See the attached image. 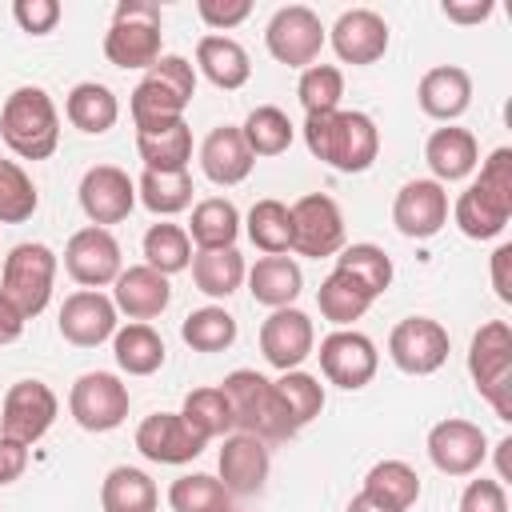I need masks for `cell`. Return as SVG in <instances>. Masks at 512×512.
Listing matches in <instances>:
<instances>
[{"label":"cell","instance_id":"6da1fadb","mask_svg":"<svg viewBox=\"0 0 512 512\" xmlns=\"http://www.w3.org/2000/svg\"><path fill=\"white\" fill-rule=\"evenodd\" d=\"M304 144L320 164L336 172H368L380 156V128L368 112L336 108L304 120Z\"/></svg>","mask_w":512,"mask_h":512},{"label":"cell","instance_id":"7a4b0ae2","mask_svg":"<svg viewBox=\"0 0 512 512\" xmlns=\"http://www.w3.org/2000/svg\"><path fill=\"white\" fill-rule=\"evenodd\" d=\"M508 216H512V148H496L480 164V176L456 196L452 224L468 240H492L508 228Z\"/></svg>","mask_w":512,"mask_h":512},{"label":"cell","instance_id":"3957f363","mask_svg":"<svg viewBox=\"0 0 512 512\" xmlns=\"http://www.w3.org/2000/svg\"><path fill=\"white\" fill-rule=\"evenodd\" d=\"M0 140L20 160H48L60 144V112L40 84H20L0 108Z\"/></svg>","mask_w":512,"mask_h":512},{"label":"cell","instance_id":"277c9868","mask_svg":"<svg viewBox=\"0 0 512 512\" xmlns=\"http://www.w3.org/2000/svg\"><path fill=\"white\" fill-rule=\"evenodd\" d=\"M196 96V68L184 56H160L144 80L132 88L128 112L136 128H156L168 120H184V108Z\"/></svg>","mask_w":512,"mask_h":512},{"label":"cell","instance_id":"5b68a950","mask_svg":"<svg viewBox=\"0 0 512 512\" xmlns=\"http://www.w3.org/2000/svg\"><path fill=\"white\" fill-rule=\"evenodd\" d=\"M220 392H224V400H228V408H232V428H236V432H248V436H256V440H264V444H272V440H292V436H296V428L288 424V416H284V408H280V400H276L272 380L260 376L256 368H236V372H228L224 384H220Z\"/></svg>","mask_w":512,"mask_h":512},{"label":"cell","instance_id":"8992f818","mask_svg":"<svg viewBox=\"0 0 512 512\" xmlns=\"http://www.w3.org/2000/svg\"><path fill=\"white\" fill-rule=\"evenodd\" d=\"M164 12L152 0H120L104 32V56L116 68H152L164 52Z\"/></svg>","mask_w":512,"mask_h":512},{"label":"cell","instance_id":"52a82bcc","mask_svg":"<svg viewBox=\"0 0 512 512\" xmlns=\"http://www.w3.org/2000/svg\"><path fill=\"white\" fill-rule=\"evenodd\" d=\"M468 376L476 392L492 404V412L508 424L512 420V328L504 320H488L472 332Z\"/></svg>","mask_w":512,"mask_h":512},{"label":"cell","instance_id":"ba28073f","mask_svg":"<svg viewBox=\"0 0 512 512\" xmlns=\"http://www.w3.org/2000/svg\"><path fill=\"white\" fill-rule=\"evenodd\" d=\"M52 284H56V252L40 240H24L4 256L0 268V296L24 316H40L52 300Z\"/></svg>","mask_w":512,"mask_h":512},{"label":"cell","instance_id":"9c48e42d","mask_svg":"<svg viewBox=\"0 0 512 512\" xmlns=\"http://www.w3.org/2000/svg\"><path fill=\"white\" fill-rule=\"evenodd\" d=\"M328 40V28L320 24V16L308 4H284L272 12L268 28H264V44L272 52V60L288 64V68H308L320 60V48Z\"/></svg>","mask_w":512,"mask_h":512},{"label":"cell","instance_id":"30bf717a","mask_svg":"<svg viewBox=\"0 0 512 512\" xmlns=\"http://www.w3.org/2000/svg\"><path fill=\"white\" fill-rule=\"evenodd\" d=\"M128 384L116 372H84L68 392V412L84 432H112L128 420Z\"/></svg>","mask_w":512,"mask_h":512},{"label":"cell","instance_id":"8fae6325","mask_svg":"<svg viewBox=\"0 0 512 512\" xmlns=\"http://www.w3.org/2000/svg\"><path fill=\"white\" fill-rule=\"evenodd\" d=\"M288 216H292V252L296 256L324 260L344 248V212L332 196L308 192L288 208Z\"/></svg>","mask_w":512,"mask_h":512},{"label":"cell","instance_id":"7c38bea8","mask_svg":"<svg viewBox=\"0 0 512 512\" xmlns=\"http://www.w3.org/2000/svg\"><path fill=\"white\" fill-rule=\"evenodd\" d=\"M448 328L432 316H404L392 332H388V356L400 372L408 376H432L444 368L448 360Z\"/></svg>","mask_w":512,"mask_h":512},{"label":"cell","instance_id":"4fadbf2b","mask_svg":"<svg viewBox=\"0 0 512 512\" xmlns=\"http://www.w3.org/2000/svg\"><path fill=\"white\" fill-rule=\"evenodd\" d=\"M320 372L328 384L344 388V392H360L364 384H372L376 368H380V352L376 344L356 332V328H336L320 340Z\"/></svg>","mask_w":512,"mask_h":512},{"label":"cell","instance_id":"5bb4252c","mask_svg":"<svg viewBox=\"0 0 512 512\" xmlns=\"http://www.w3.org/2000/svg\"><path fill=\"white\" fill-rule=\"evenodd\" d=\"M60 416V400L44 380H16L0 404V436L36 444Z\"/></svg>","mask_w":512,"mask_h":512},{"label":"cell","instance_id":"9a60e30c","mask_svg":"<svg viewBox=\"0 0 512 512\" xmlns=\"http://www.w3.org/2000/svg\"><path fill=\"white\" fill-rule=\"evenodd\" d=\"M488 456V436L464 416H448L428 428V460L444 476H472Z\"/></svg>","mask_w":512,"mask_h":512},{"label":"cell","instance_id":"2e32d148","mask_svg":"<svg viewBox=\"0 0 512 512\" xmlns=\"http://www.w3.org/2000/svg\"><path fill=\"white\" fill-rule=\"evenodd\" d=\"M76 196H80L84 216L96 228H108V224L128 220V212L136 208V180L124 168H116V164H92L80 176Z\"/></svg>","mask_w":512,"mask_h":512},{"label":"cell","instance_id":"e0dca14e","mask_svg":"<svg viewBox=\"0 0 512 512\" xmlns=\"http://www.w3.org/2000/svg\"><path fill=\"white\" fill-rule=\"evenodd\" d=\"M64 268H68V276H72L76 284H84V288H104V284H112V280L124 272L116 236H112L108 228H96V224L72 232L68 244H64Z\"/></svg>","mask_w":512,"mask_h":512},{"label":"cell","instance_id":"ac0fdd59","mask_svg":"<svg viewBox=\"0 0 512 512\" xmlns=\"http://www.w3.org/2000/svg\"><path fill=\"white\" fill-rule=\"evenodd\" d=\"M116 316H120V312H116L112 296H104L100 288H80V292L64 296L56 328H60V336H64L68 344H76V348H96V344H104V340L116 336Z\"/></svg>","mask_w":512,"mask_h":512},{"label":"cell","instance_id":"d6986e66","mask_svg":"<svg viewBox=\"0 0 512 512\" xmlns=\"http://www.w3.org/2000/svg\"><path fill=\"white\" fill-rule=\"evenodd\" d=\"M316 348V328L308 312L300 308H272V316L260 324V352L276 372L300 368Z\"/></svg>","mask_w":512,"mask_h":512},{"label":"cell","instance_id":"ffe728a7","mask_svg":"<svg viewBox=\"0 0 512 512\" xmlns=\"http://www.w3.org/2000/svg\"><path fill=\"white\" fill-rule=\"evenodd\" d=\"M204 444L208 440L196 436L180 412H152L136 424V448L152 464H192Z\"/></svg>","mask_w":512,"mask_h":512},{"label":"cell","instance_id":"44dd1931","mask_svg":"<svg viewBox=\"0 0 512 512\" xmlns=\"http://www.w3.org/2000/svg\"><path fill=\"white\" fill-rule=\"evenodd\" d=\"M392 224L408 240H432L448 224V192L436 180H408L392 200Z\"/></svg>","mask_w":512,"mask_h":512},{"label":"cell","instance_id":"7402d4cb","mask_svg":"<svg viewBox=\"0 0 512 512\" xmlns=\"http://www.w3.org/2000/svg\"><path fill=\"white\" fill-rule=\"evenodd\" d=\"M328 40H332V52L344 64L364 68V64H376L388 52V20L372 8H348L328 28Z\"/></svg>","mask_w":512,"mask_h":512},{"label":"cell","instance_id":"603a6c76","mask_svg":"<svg viewBox=\"0 0 512 512\" xmlns=\"http://www.w3.org/2000/svg\"><path fill=\"white\" fill-rule=\"evenodd\" d=\"M216 468H220V484L228 488V496H252V492L264 488L268 468H272V456H268V444L264 440H256L248 432H232L220 444Z\"/></svg>","mask_w":512,"mask_h":512},{"label":"cell","instance_id":"cb8c5ba5","mask_svg":"<svg viewBox=\"0 0 512 512\" xmlns=\"http://www.w3.org/2000/svg\"><path fill=\"white\" fill-rule=\"evenodd\" d=\"M168 300H172L168 276H160V272L148 268V264H132V268H124V272L112 280V304H116V312H124L128 320L148 324V320H156V316L168 308Z\"/></svg>","mask_w":512,"mask_h":512},{"label":"cell","instance_id":"d4e9b609","mask_svg":"<svg viewBox=\"0 0 512 512\" xmlns=\"http://www.w3.org/2000/svg\"><path fill=\"white\" fill-rule=\"evenodd\" d=\"M416 104H420L424 116L452 124V120L464 116L468 104H472V76H468L460 64H436V68H428V72L420 76V84H416Z\"/></svg>","mask_w":512,"mask_h":512},{"label":"cell","instance_id":"484cf974","mask_svg":"<svg viewBox=\"0 0 512 512\" xmlns=\"http://www.w3.org/2000/svg\"><path fill=\"white\" fill-rule=\"evenodd\" d=\"M252 164H256V156L248 152V144H244L236 124H216L200 144V168L220 188H232V184L248 180Z\"/></svg>","mask_w":512,"mask_h":512},{"label":"cell","instance_id":"4316f807","mask_svg":"<svg viewBox=\"0 0 512 512\" xmlns=\"http://www.w3.org/2000/svg\"><path fill=\"white\" fill-rule=\"evenodd\" d=\"M424 160L432 168V180L436 184H456V180H468L480 164V144L468 128H436L424 144Z\"/></svg>","mask_w":512,"mask_h":512},{"label":"cell","instance_id":"83f0119b","mask_svg":"<svg viewBox=\"0 0 512 512\" xmlns=\"http://www.w3.org/2000/svg\"><path fill=\"white\" fill-rule=\"evenodd\" d=\"M196 68L204 72L208 84H216L224 92L244 88L252 76V60H248L244 44L232 36H220V32H208L196 40Z\"/></svg>","mask_w":512,"mask_h":512},{"label":"cell","instance_id":"f1b7e54d","mask_svg":"<svg viewBox=\"0 0 512 512\" xmlns=\"http://www.w3.org/2000/svg\"><path fill=\"white\" fill-rule=\"evenodd\" d=\"M136 152L148 172H180L192 160V128L184 120L136 128Z\"/></svg>","mask_w":512,"mask_h":512},{"label":"cell","instance_id":"f546056e","mask_svg":"<svg viewBox=\"0 0 512 512\" xmlns=\"http://www.w3.org/2000/svg\"><path fill=\"white\" fill-rule=\"evenodd\" d=\"M244 280H248L252 300L264 308H292V300L304 288V272L292 256H260Z\"/></svg>","mask_w":512,"mask_h":512},{"label":"cell","instance_id":"4dcf8cb0","mask_svg":"<svg viewBox=\"0 0 512 512\" xmlns=\"http://www.w3.org/2000/svg\"><path fill=\"white\" fill-rule=\"evenodd\" d=\"M64 116L72 128H80L84 136H104L116 120H120V100L108 84H96V80H84L68 92L64 100Z\"/></svg>","mask_w":512,"mask_h":512},{"label":"cell","instance_id":"1f68e13d","mask_svg":"<svg viewBox=\"0 0 512 512\" xmlns=\"http://www.w3.org/2000/svg\"><path fill=\"white\" fill-rule=\"evenodd\" d=\"M188 268H192V284L212 300H228L248 276V264L236 248H196Z\"/></svg>","mask_w":512,"mask_h":512},{"label":"cell","instance_id":"d6a6232c","mask_svg":"<svg viewBox=\"0 0 512 512\" xmlns=\"http://www.w3.org/2000/svg\"><path fill=\"white\" fill-rule=\"evenodd\" d=\"M100 508L104 512H156L160 508L156 480L144 468L116 464L100 484Z\"/></svg>","mask_w":512,"mask_h":512},{"label":"cell","instance_id":"836d02e7","mask_svg":"<svg viewBox=\"0 0 512 512\" xmlns=\"http://www.w3.org/2000/svg\"><path fill=\"white\" fill-rule=\"evenodd\" d=\"M112 356H116L120 372H128V376H152V372H160L168 352H164V336L152 324L128 320L112 336Z\"/></svg>","mask_w":512,"mask_h":512},{"label":"cell","instance_id":"e575fe53","mask_svg":"<svg viewBox=\"0 0 512 512\" xmlns=\"http://www.w3.org/2000/svg\"><path fill=\"white\" fill-rule=\"evenodd\" d=\"M368 500L392 508V512H408L416 500H420V476L412 464L404 460H376L368 472H364V488H360Z\"/></svg>","mask_w":512,"mask_h":512},{"label":"cell","instance_id":"d590c367","mask_svg":"<svg viewBox=\"0 0 512 512\" xmlns=\"http://www.w3.org/2000/svg\"><path fill=\"white\" fill-rule=\"evenodd\" d=\"M184 232H188V240L196 248H236L240 212L224 196H204V200L192 204V220H188Z\"/></svg>","mask_w":512,"mask_h":512},{"label":"cell","instance_id":"8d00e7d4","mask_svg":"<svg viewBox=\"0 0 512 512\" xmlns=\"http://www.w3.org/2000/svg\"><path fill=\"white\" fill-rule=\"evenodd\" d=\"M372 292L360 284V280H352L348 272H340V268H332L324 280H320V288H316V304H320V316L328 320V324H336V328H348L352 320H360L368 308H372Z\"/></svg>","mask_w":512,"mask_h":512},{"label":"cell","instance_id":"74e56055","mask_svg":"<svg viewBox=\"0 0 512 512\" xmlns=\"http://www.w3.org/2000/svg\"><path fill=\"white\" fill-rule=\"evenodd\" d=\"M192 172L180 168V172H140L136 180V200L156 212V216H176L184 208H192Z\"/></svg>","mask_w":512,"mask_h":512},{"label":"cell","instance_id":"f35d334b","mask_svg":"<svg viewBox=\"0 0 512 512\" xmlns=\"http://www.w3.org/2000/svg\"><path fill=\"white\" fill-rule=\"evenodd\" d=\"M240 136H244V144H248L252 156H280V152H288L296 128H292V120H288L284 108H276V104H256V108L244 116Z\"/></svg>","mask_w":512,"mask_h":512},{"label":"cell","instance_id":"ab89813d","mask_svg":"<svg viewBox=\"0 0 512 512\" xmlns=\"http://www.w3.org/2000/svg\"><path fill=\"white\" fill-rule=\"evenodd\" d=\"M244 232L248 240L264 252V256H284L292 252V216H288V204L264 196L248 208V220H244Z\"/></svg>","mask_w":512,"mask_h":512},{"label":"cell","instance_id":"60d3db41","mask_svg":"<svg viewBox=\"0 0 512 512\" xmlns=\"http://www.w3.org/2000/svg\"><path fill=\"white\" fill-rule=\"evenodd\" d=\"M272 388H276V400H280V408H284V416L296 432L308 428L324 412V384L316 376L300 372V368L280 372V380H272Z\"/></svg>","mask_w":512,"mask_h":512},{"label":"cell","instance_id":"b9f144b4","mask_svg":"<svg viewBox=\"0 0 512 512\" xmlns=\"http://www.w3.org/2000/svg\"><path fill=\"white\" fill-rule=\"evenodd\" d=\"M180 340L192 352H224V348L236 344V316L228 308H220V304H204V308L184 316Z\"/></svg>","mask_w":512,"mask_h":512},{"label":"cell","instance_id":"7bdbcfd3","mask_svg":"<svg viewBox=\"0 0 512 512\" xmlns=\"http://www.w3.org/2000/svg\"><path fill=\"white\" fill-rule=\"evenodd\" d=\"M336 268L348 272L352 280H360L372 296H384V292L392 288V256H388L380 244H368V240L344 244V248L336 252Z\"/></svg>","mask_w":512,"mask_h":512},{"label":"cell","instance_id":"ee69618b","mask_svg":"<svg viewBox=\"0 0 512 512\" xmlns=\"http://www.w3.org/2000/svg\"><path fill=\"white\" fill-rule=\"evenodd\" d=\"M144 264L156 268L160 276H176L192 264V240L180 224H152L144 232Z\"/></svg>","mask_w":512,"mask_h":512},{"label":"cell","instance_id":"f6af8a7d","mask_svg":"<svg viewBox=\"0 0 512 512\" xmlns=\"http://www.w3.org/2000/svg\"><path fill=\"white\" fill-rule=\"evenodd\" d=\"M168 508L172 512H228L232 508V496L228 488L208 476V472H188V476H176L172 488H168Z\"/></svg>","mask_w":512,"mask_h":512},{"label":"cell","instance_id":"bcb514c9","mask_svg":"<svg viewBox=\"0 0 512 512\" xmlns=\"http://www.w3.org/2000/svg\"><path fill=\"white\" fill-rule=\"evenodd\" d=\"M180 416H184L188 428H192L196 436H204V440H216V436H228V432H232V408H228L220 384H216V388H192V392L184 396Z\"/></svg>","mask_w":512,"mask_h":512},{"label":"cell","instance_id":"7dc6e473","mask_svg":"<svg viewBox=\"0 0 512 512\" xmlns=\"http://www.w3.org/2000/svg\"><path fill=\"white\" fill-rule=\"evenodd\" d=\"M40 208L32 176L16 160H0V224H24Z\"/></svg>","mask_w":512,"mask_h":512},{"label":"cell","instance_id":"c3c4849f","mask_svg":"<svg viewBox=\"0 0 512 512\" xmlns=\"http://www.w3.org/2000/svg\"><path fill=\"white\" fill-rule=\"evenodd\" d=\"M296 96L304 104L308 116H320V112H336L340 108V96H344V72L336 64H308L296 80Z\"/></svg>","mask_w":512,"mask_h":512},{"label":"cell","instance_id":"681fc988","mask_svg":"<svg viewBox=\"0 0 512 512\" xmlns=\"http://www.w3.org/2000/svg\"><path fill=\"white\" fill-rule=\"evenodd\" d=\"M460 512H508V492L500 480H468L460 492Z\"/></svg>","mask_w":512,"mask_h":512},{"label":"cell","instance_id":"f907efd6","mask_svg":"<svg viewBox=\"0 0 512 512\" xmlns=\"http://www.w3.org/2000/svg\"><path fill=\"white\" fill-rule=\"evenodd\" d=\"M12 16L28 36H48L60 24V4L56 0H16Z\"/></svg>","mask_w":512,"mask_h":512},{"label":"cell","instance_id":"816d5d0a","mask_svg":"<svg viewBox=\"0 0 512 512\" xmlns=\"http://www.w3.org/2000/svg\"><path fill=\"white\" fill-rule=\"evenodd\" d=\"M196 12L212 32L224 36L228 28H236L252 16V0H196Z\"/></svg>","mask_w":512,"mask_h":512},{"label":"cell","instance_id":"f5cc1de1","mask_svg":"<svg viewBox=\"0 0 512 512\" xmlns=\"http://www.w3.org/2000/svg\"><path fill=\"white\" fill-rule=\"evenodd\" d=\"M24 468H28V444L0 436V488L16 484L24 476Z\"/></svg>","mask_w":512,"mask_h":512},{"label":"cell","instance_id":"db71d44e","mask_svg":"<svg viewBox=\"0 0 512 512\" xmlns=\"http://www.w3.org/2000/svg\"><path fill=\"white\" fill-rule=\"evenodd\" d=\"M440 12H444L452 24H480V20H488V16L496 12V4H492V0H444Z\"/></svg>","mask_w":512,"mask_h":512},{"label":"cell","instance_id":"11a10c76","mask_svg":"<svg viewBox=\"0 0 512 512\" xmlns=\"http://www.w3.org/2000/svg\"><path fill=\"white\" fill-rule=\"evenodd\" d=\"M508 264H512V244H500L492 252V288L504 304H512V280H508Z\"/></svg>","mask_w":512,"mask_h":512},{"label":"cell","instance_id":"9f6ffc18","mask_svg":"<svg viewBox=\"0 0 512 512\" xmlns=\"http://www.w3.org/2000/svg\"><path fill=\"white\" fill-rule=\"evenodd\" d=\"M24 324H28V320L0 296V348H4V344H16V340L24 336Z\"/></svg>","mask_w":512,"mask_h":512},{"label":"cell","instance_id":"6f0895ef","mask_svg":"<svg viewBox=\"0 0 512 512\" xmlns=\"http://www.w3.org/2000/svg\"><path fill=\"white\" fill-rule=\"evenodd\" d=\"M348 512H392V508H384V504H376V500H368L364 492H356V496L348 500Z\"/></svg>","mask_w":512,"mask_h":512},{"label":"cell","instance_id":"680465c9","mask_svg":"<svg viewBox=\"0 0 512 512\" xmlns=\"http://www.w3.org/2000/svg\"><path fill=\"white\" fill-rule=\"evenodd\" d=\"M508 448H512V436H504V440L496 444V464H500V476H496V480H500V484L508 480Z\"/></svg>","mask_w":512,"mask_h":512},{"label":"cell","instance_id":"91938a15","mask_svg":"<svg viewBox=\"0 0 512 512\" xmlns=\"http://www.w3.org/2000/svg\"><path fill=\"white\" fill-rule=\"evenodd\" d=\"M228 512H236V508H228Z\"/></svg>","mask_w":512,"mask_h":512}]
</instances>
